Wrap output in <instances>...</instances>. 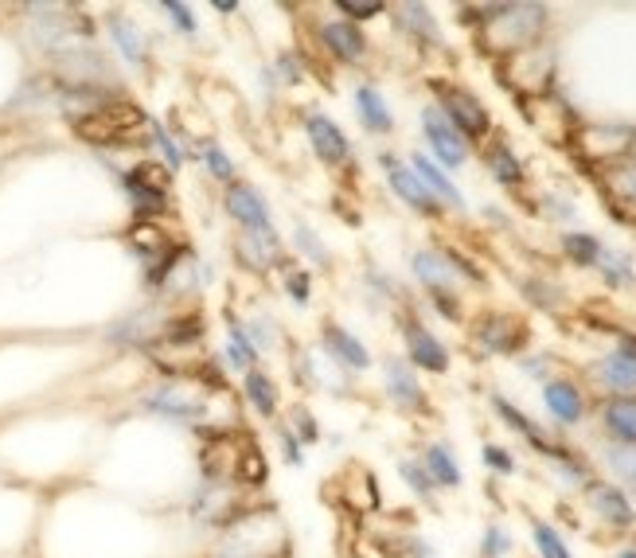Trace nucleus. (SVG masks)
<instances>
[{
    "instance_id": "c756f323",
    "label": "nucleus",
    "mask_w": 636,
    "mask_h": 558,
    "mask_svg": "<svg viewBox=\"0 0 636 558\" xmlns=\"http://www.w3.org/2000/svg\"><path fill=\"white\" fill-rule=\"evenodd\" d=\"M590 383L602 391V398H628L636 395V360H628V355H621L617 348H610V352H602L597 360L590 363Z\"/></svg>"
},
{
    "instance_id": "7c9ffc66",
    "label": "nucleus",
    "mask_w": 636,
    "mask_h": 558,
    "mask_svg": "<svg viewBox=\"0 0 636 558\" xmlns=\"http://www.w3.org/2000/svg\"><path fill=\"white\" fill-rule=\"evenodd\" d=\"M406 161H410V168L418 172V180L426 184V192H430L434 199L441 204V211H453V215H469V199H464V192L457 188V180L449 176L441 164H434L430 156L421 153V149H414V153H406Z\"/></svg>"
},
{
    "instance_id": "c03bdc74",
    "label": "nucleus",
    "mask_w": 636,
    "mask_h": 558,
    "mask_svg": "<svg viewBox=\"0 0 636 558\" xmlns=\"http://www.w3.org/2000/svg\"><path fill=\"white\" fill-rule=\"evenodd\" d=\"M285 426L297 434V441H301L305 449L320 446L325 441V422L317 418V411H312V403H305V398H297V403H285V414H282Z\"/></svg>"
},
{
    "instance_id": "aec40b11",
    "label": "nucleus",
    "mask_w": 636,
    "mask_h": 558,
    "mask_svg": "<svg viewBox=\"0 0 636 558\" xmlns=\"http://www.w3.org/2000/svg\"><path fill=\"white\" fill-rule=\"evenodd\" d=\"M317 348L336 363V368H344L352 379H363L371 368H375V355H371L368 340H363L360 332H352L348 325H340V320H332V317L320 320Z\"/></svg>"
},
{
    "instance_id": "f3484780",
    "label": "nucleus",
    "mask_w": 636,
    "mask_h": 558,
    "mask_svg": "<svg viewBox=\"0 0 636 558\" xmlns=\"http://www.w3.org/2000/svg\"><path fill=\"white\" fill-rule=\"evenodd\" d=\"M582 504L610 535L625 539V535L636 532V500L621 484H613L610 477H590L582 489Z\"/></svg>"
},
{
    "instance_id": "72a5a7b5",
    "label": "nucleus",
    "mask_w": 636,
    "mask_h": 558,
    "mask_svg": "<svg viewBox=\"0 0 636 558\" xmlns=\"http://www.w3.org/2000/svg\"><path fill=\"white\" fill-rule=\"evenodd\" d=\"M191 161L204 168V176L219 188L239 180V161L231 156V149L219 138H196V149H191Z\"/></svg>"
},
{
    "instance_id": "412c9836",
    "label": "nucleus",
    "mask_w": 636,
    "mask_h": 558,
    "mask_svg": "<svg viewBox=\"0 0 636 558\" xmlns=\"http://www.w3.org/2000/svg\"><path fill=\"white\" fill-rule=\"evenodd\" d=\"M391 28H395L403 40H410L418 52H446V28H441L438 12L430 4H418V0H403V4H391Z\"/></svg>"
},
{
    "instance_id": "20e7f679",
    "label": "nucleus",
    "mask_w": 636,
    "mask_h": 558,
    "mask_svg": "<svg viewBox=\"0 0 636 558\" xmlns=\"http://www.w3.org/2000/svg\"><path fill=\"white\" fill-rule=\"evenodd\" d=\"M305 17V32H309V52L305 55H317V63H332V67H344V70H360L371 63V35L368 28L360 24H348L344 17L325 9H301Z\"/></svg>"
},
{
    "instance_id": "4be33fe9",
    "label": "nucleus",
    "mask_w": 636,
    "mask_h": 558,
    "mask_svg": "<svg viewBox=\"0 0 636 558\" xmlns=\"http://www.w3.org/2000/svg\"><path fill=\"white\" fill-rule=\"evenodd\" d=\"M239 403L246 414H254L259 422H270L274 426L285 414V386L277 379V371H270L266 363L250 368L246 375L239 379Z\"/></svg>"
},
{
    "instance_id": "5fc2aeb1",
    "label": "nucleus",
    "mask_w": 636,
    "mask_h": 558,
    "mask_svg": "<svg viewBox=\"0 0 636 558\" xmlns=\"http://www.w3.org/2000/svg\"><path fill=\"white\" fill-rule=\"evenodd\" d=\"M328 12L344 17L348 24H371V20H383L391 12V4H375V0H332Z\"/></svg>"
},
{
    "instance_id": "a878e982",
    "label": "nucleus",
    "mask_w": 636,
    "mask_h": 558,
    "mask_svg": "<svg viewBox=\"0 0 636 558\" xmlns=\"http://www.w3.org/2000/svg\"><path fill=\"white\" fill-rule=\"evenodd\" d=\"M106 40H110L113 55L130 70H149V63H153V40H149V32L138 20H130V12H110Z\"/></svg>"
},
{
    "instance_id": "9b49d317",
    "label": "nucleus",
    "mask_w": 636,
    "mask_h": 558,
    "mask_svg": "<svg viewBox=\"0 0 636 558\" xmlns=\"http://www.w3.org/2000/svg\"><path fill=\"white\" fill-rule=\"evenodd\" d=\"M398 336H403V360L410 363L414 371H426L434 379H446L453 371V352H449V343L434 332L418 313L410 309H398Z\"/></svg>"
},
{
    "instance_id": "49530a36",
    "label": "nucleus",
    "mask_w": 636,
    "mask_h": 558,
    "mask_svg": "<svg viewBox=\"0 0 636 558\" xmlns=\"http://www.w3.org/2000/svg\"><path fill=\"white\" fill-rule=\"evenodd\" d=\"M395 472H398V481L406 484V492H410V496L418 500V504H426V507H438V489H434L430 472L421 469L418 453H406V457H398V461H395Z\"/></svg>"
},
{
    "instance_id": "052dcab7",
    "label": "nucleus",
    "mask_w": 636,
    "mask_h": 558,
    "mask_svg": "<svg viewBox=\"0 0 636 558\" xmlns=\"http://www.w3.org/2000/svg\"><path fill=\"white\" fill-rule=\"evenodd\" d=\"M621 355H628V360H636V332H617V343H613Z\"/></svg>"
},
{
    "instance_id": "ddd939ff",
    "label": "nucleus",
    "mask_w": 636,
    "mask_h": 558,
    "mask_svg": "<svg viewBox=\"0 0 636 558\" xmlns=\"http://www.w3.org/2000/svg\"><path fill=\"white\" fill-rule=\"evenodd\" d=\"M379 386H383V398L395 414H406V418H426L434 411L430 406V391L421 383V375L403 360V355H383L379 360Z\"/></svg>"
},
{
    "instance_id": "cd10ccee",
    "label": "nucleus",
    "mask_w": 636,
    "mask_h": 558,
    "mask_svg": "<svg viewBox=\"0 0 636 558\" xmlns=\"http://www.w3.org/2000/svg\"><path fill=\"white\" fill-rule=\"evenodd\" d=\"M216 355H219V363H223L231 379H242L250 368L266 363L259 348H254V340H250L246 325H242V313H234V309L223 313V343H219Z\"/></svg>"
},
{
    "instance_id": "864d4df0",
    "label": "nucleus",
    "mask_w": 636,
    "mask_h": 558,
    "mask_svg": "<svg viewBox=\"0 0 636 558\" xmlns=\"http://www.w3.org/2000/svg\"><path fill=\"white\" fill-rule=\"evenodd\" d=\"M481 464H484L489 477H500V481L519 477V457L512 453L507 446H500V441H484V446H481Z\"/></svg>"
},
{
    "instance_id": "4c0bfd02",
    "label": "nucleus",
    "mask_w": 636,
    "mask_h": 558,
    "mask_svg": "<svg viewBox=\"0 0 636 558\" xmlns=\"http://www.w3.org/2000/svg\"><path fill=\"white\" fill-rule=\"evenodd\" d=\"M266 67L274 70V78H277V86H282V90H301V86L309 83V75H312L309 55H305L297 43H289V47H277V52L266 59Z\"/></svg>"
},
{
    "instance_id": "680f3d73",
    "label": "nucleus",
    "mask_w": 636,
    "mask_h": 558,
    "mask_svg": "<svg viewBox=\"0 0 636 558\" xmlns=\"http://www.w3.org/2000/svg\"><path fill=\"white\" fill-rule=\"evenodd\" d=\"M610 558H636V532L633 535H625V539L613 547V555Z\"/></svg>"
},
{
    "instance_id": "c9c22d12",
    "label": "nucleus",
    "mask_w": 636,
    "mask_h": 558,
    "mask_svg": "<svg viewBox=\"0 0 636 558\" xmlns=\"http://www.w3.org/2000/svg\"><path fill=\"white\" fill-rule=\"evenodd\" d=\"M242 325H246L250 340H254V348L262 352V360H274V355H282L285 348H289V336H285L282 320L274 317V309H254L242 317Z\"/></svg>"
},
{
    "instance_id": "a18cd8bd",
    "label": "nucleus",
    "mask_w": 636,
    "mask_h": 558,
    "mask_svg": "<svg viewBox=\"0 0 636 558\" xmlns=\"http://www.w3.org/2000/svg\"><path fill=\"white\" fill-rule=\"evenodd\" d=\"M597 274H602V282L610 285V289H636L633 254L621 250V247H610V242H605L602 258H597Z\"/></svg>"
},
{
    "instance_id": "a211bd4d",
    "label": "nucleus",
    "mask_w": 636,
    "mask_h": 558,
    "mask_svg": "<svg viewBox=\"0 0 636 558\" xmlns=\"http://www.w3.org/2000/svg\"><path fill=\"white\" fill-rule=\"evenodd\" d=\"M418 133H421V141H426V149H421V153L430 156L434 164H441L449 176H453V172H461V168H469V161H473V145H469V141H464L446 118H441V110L434 102L421 106Z\"/></svg>"
},
{
    "instance_id": "5701e85b",
    "label": "nucleus",
    "mask_w": 636,
    "mask_h": 558,
    "mask_svg": "<svg viewBox=\"0 0 636 558\" xmlns=\"http://www.w3.org/2000/svg\"><path fill=\"white\" fill-rule=\"evenodd\" d=\"M28 496L32 492L0 489V558H17V550L32 539V527L40 524V504Z\"/></svg>"
},
{
    "instance_id": "79ce46f5",
    "label": "nucleus",
    "mask_w": 636,
    "mask_h": 558,
    "mask_svg": "<svg viewBox=\"0 0 636 558\" xmlns=\"http://www.w3.org/2000/svg\"><path fill=\"white\" fill-rule=\"evenodd\" d=\"M340 496H344L360 515H371V512L383 507V492H379V481H375V472H371V469H352V472H348L344 484H340Z\"/></svg>"
},
{
    "instance_id": "13d9d810",
    "label": "nucleus",
    "mask_w": 636,
    "mask_h": 558,
    "mask_svg": "<svg viewBox=\"0 0 636 558\" xmlns=\"http://www.w3.org/2000/svg\"><path fill=\"white\" fill-rule=\"evenodd\" d=\"M519 371H524L527 379H550V355H542V352H535V355H519Z\"/></svg>"
},
{
    "instance_id": "f257e3e1",
    "label": "nucleus",
    "mask_w": 636,
    "mask_h": 558,
    "mask_svg": "<svg viewBox=\"0 0 636 558\" xmlns=\"http://www.w3.org/2000/svg\"><path fill=\"white\" fill-rule=\"evenodd\" d=\"M550 32V9L539 0H524V4H484V24L476 32L481 52L492 59H507V55L527 52L535 43H547Z\"/></svg>"
},
{
    "instance_id": "6ab92c4d",
    "label": "nucleus",
    "mask_w": 636,
    "mask_h": 558,
    "mask_svg": "<svg viewBox=\"0 0 636 558\" xmlns=\"http://www.w3.org/2000/svg\"><path fill=\"white\" fill-rule=\"evenodd\" d=\"M231 258L246 277H270V274H277L293 254H289L285 234L274 227V231H262V234H234Z\"/></svg>"
},
{
    "instance_id": "09e8293b",
    "label": "nucleus",
    "mask_w": 636,
    "mask_h": 558,
    "mask_svg": "<svg viewBox=\"0 0 636 558\" xmlns=\"http://www.w3.org/2000/svg\"><path fill=\"white\" fill-rule=\"evenodd\" d=\"M360 285H363V293H368L371 305H403V309H410V305H406L403 285H398L383 266H363Z\"/></svg>"
},
{
    "instance_id": "b1692460",
    "label": "nucleus",
    "mask_w": 636,
    "mask_h": 558,
    "mask_svg": "<svg viewBox=\"0 0 636 558\" xmlns=\"http://www.w3.org/2000/svg\"><path fill=\"white\" fill-rule=\"evenodd\" d=\"M410 277L426 297H461L464 282L441 247H414L410 250Z\"/></svg>"
},
{
    "instance_id": "423d86ee",
    "label": "nucleus",
    "mask_w": 636,
    "mask_h": 558,
    "mask_svg": "<svg viewBox=\"0 0 636 558\" xmlns=\"http://www.w3.org/2000/svg\"><path fill=\"white\" fill-rule=\"evenodd\" d=\"M469 343L484 360H519L531 348V325L512 309H481L469 320Z\"/></svg>"
},
{
    "instance_id": "2eb2a0df",
    "label": "nucleus",
    "mask_w": 636,
    "mask_h": 558,
    "mask_svg": "<svg viewBox=\"0 0 636 558\" xmlns=\"http://www.w3.org/2000/svg\"><path fill=\"white\" fill-rule=\"evenodd\" d=\"M219 207L231 219L234 234H262L277 227L270 196L254 180H242V176L234 184H227V188H219Z\"/></svg>"
},
{
    "instance_id": "6e6d98bb",
    "label": "nucleus",
    "mask_w": 636,
    "mask_h": 558,
    "mask_svg": "<svg viewBox=\"0 0 636 558\" xmlns=\"http://www.w3.org/2000/svg\"><path fill=\"white\" fill-rule=\"evenodd\" d=\"M274 446H277V457H282V464H289V469H305V464H309V449L297 441V434H293V429L285 426L282 418L274 422Z\"/></svg>"
},
{
    "instance_id": "39448f33",
    "label": "nucleus",
    "mask_w": 636,
    "mask_h": 558,
    "mask_svg": "<svg viewBox=\"0 0 636 558\" xmlns=\"http://www.w3.org/2000/svg\"><path fill=\"white\" fill-rule=\"evenodd\" d=\"M434 106L441 110V118L461 133L469 145H484L489 138H496V118H492L489 102L476 95L473 86L453 83V78H434Z\"/></svg>"
},
{
    "instance_id": "603ef678",
    "label": "nucleus",
    "mask_w": 636,
    "mask_h": 558,
    "mask_svg": "<svg viewBox=\"0 0 636 558\" xmlns=\"http://www.w3.org/2000/svg\"><path fill=\"white\" fill-rule=\"evenodd\" d=\"M383 550H387V558H438V547H434L421 532H414V527L395 532L387 543H383Z\"/></svg>"
},
{
    "instance_id": "6e6552de",
    "label": "nucleus",
    "mask_w": 636,
    "mask_h": 558,
    "mask_svg": "<svg viewBox=\"0 0 636 558\" xmlns=\"http://www.w3.org/2000/svg\"><path fill=\"white\" fill-rule=\"evenodd\" d=\"M285 360H289V379L297 383V391L305 395H332V398H344L355 391V379L348 375L344 368H336L317 343H297L289 340L285 348Z\"/></svg>"
},
{
    "instance_id": "4d7b16f0",
    "label": "nucleus",
    "mask_w": 636,
    "mask_h": 558,
    "mask_svg": "<svg viewBox=\"0 0 636 558\" xmlns=\"http://www.w3.org/2000/svg\"><path fill=\"white\" fill-rule=\"evenodd\" d=\"M524 297L542 313H559V305H562L559 285L550 282V277H531V282H524Z\"/></svg>"
},
{
    "instance_id": "e433bc0d",
    "label": "nucleus",
    "mask_w": 636,
    "mask_h": 558,
    "mask_svg": "<svg viewBox=\"0 0 636 558\" xmlns=\"http://www.w3.org/2000/svg\"><path fill=\"white\" fill-rule=\"evenodd\" d=\"M277 289L285 293L297 313H309L312 309V297H317V274L309 266H301L297 258H289L282 270H277Z\"/></svg>"
},
{
    "instance_id": "3c124183",
    "label": "nucleus",
    "mask_w": 636,
    "mask_h": 558,
    "mask_svg": "<svg viewBox=\"0 0 636 558\" xmlns=\"http://www.w3.org/2000/svg\"><path fill=\"white\" fill-rule=\"evenodd\" d=\"M516 555V535L504 519H489L481 527V543H476V558H512Z\"/></svg>"
},
{
    "instance_id": "f8f14e48",
    "label": "nucleus",
    "mask_w": 636,
    "mask_h": 558,
    "mask_svg": "<svg viewBox=\"0 0 636 558\" xmlns=\"http://www.w3.org/2000/svg\"><path fill=\"white\" fill-rule=\"evenodd\" d=\"M489 411L496 414L500 426L512 429V434H516V438L524 441V446L531 449V453L539 457L542 464L555 461V457H562V453H567V449H570L562 434H555V429H547V426H542V422H535L531 414L524 411V406L512 403V398L500 395V391H492V395H489Z\"/></svg>"
},
{
    "instance_id": "7ed1b4c3",
    "label": "nucleus",
    "mask_w": 636,
    "mask_h": 558,
    "mask_svg": "<svg viewBox=\"0 0 636 558\" xmlns=\"http://www.w3.org/2000/svg\"><path fill=\"white\" fill-rule=\"evenodd\" d=\"M83 145L98 149V153H125V149H149V113L133 102L130 95L113 98V102L90 110L87 118L70 121Z\"/></svg>"
},
{
    "instance_id": "de8ad7c7",
    "label": "nucleus",
    "mask_w": 636,
    "mask_h": 558,
    "mask_svg": "<svg viewBox=\"0 0 636 558\" xmlns=\"http://www.w3.org/2000/svg\"><path fill=\"white\" fill-rule=\"evenodd\" d=\"M527 532H531L535 558H574V550H570L567 535L559 532V524H550L542 515H531V519H527Z\"/></svg>"
},
{
    "instance_id": "f704fd0d",
    "label": "nucleus",
    "mask_w": 636,
    "mask_h": 558,
    "mask_svg": "<svg viewBox=\"0 0 636 558\" xmlns=\"http://www.w3.org/2000/svg\"><path fill=\"white\" fill-rule=\"evenodd\" d=\"M149 149H156V161L161 164H168L173 172H180L184 164L191 161V149H196V141H188V138H180L168 121H161V118H149Z\"/></svg>"
},
{
    "instance_id": "4468645a",
    "label": "nucleus",
    "mask_w": 636,
    "mask_h": 558,
    "mask_svg": "<svg viewBox=\"0 0 636 558\" xmlns=\"http://www.w3.org/2000/svg\"><path fill=\"white\" fill-rule=\"evenodd\" d=\"M539 403L547 422L555 426V434H567V429H578L590 422L593 414V398L574 375H550L539 383Z\"/></svg>"
},
{
    "instance_id": "ea45409f",
    "label": "nucleus",
    "mask_w": 636,
    "mask_h": 558,
    "mask_svg": "<svg viewBox=\"0 0 636 558\" xmlns=\"http://www.w3.org/2000/svg\"><path fill=\"white\" fill-rule=\"evenodd\" d=\"M605 250V239L593 231H562L559 234V254L567 258L574 270H597V258Z\"/></svg>"
},
{
    "instance_id": "0eeeda50",
    "label": "nucleus",
    "mask_w": 636,
    "mask_h": 558,
    "mask_svg": "<svg viewBox=\"0 0 636 558\" xmlns=\"http://www.w3.org/2000/svg\"><path fill=\"white\" fill-rule=\"evenodd\" d=\"M593 172H605L613 164H625L636 149V125L633 121H582L574 129L570 145Z\"/></svg>"
},
{
    "instance_id": "a19ab883",
    "label": "nucleus",
    "mask_w": 636,
    "mask_h": 558,
    "mask_svg": "<svg viewBox=\"0 0 636 558\" xmlns=\"http://www.w3.org/2000/svg\"><path fill=\"white\" fill-rule=\"evenodd\" d=\"M153 12L164 20V24H168V32H173L176 40L196 43L199 35H204V20H199V9H196V4H188V0H161Z\"/></svg>"
},
{
    "instance_id": "bf43d9fd",
    "label": "nucleus",
    "mask_w": 636,
    "mask_h": 558,
    "mask_svg": "<svg viewBox=\"0 0 636 558\" xmlns=\"http://www.w3.org/2000/svg\"><path fill=\"white\" fill-rule=\"evenodd\" d=\"M207 9L216 12V17H223V20H231V17H242V4H234V0H211Z\"/></svg>"
},
{
    "instance_id": "c85d7f7f",
    "label": "nucleus",
    "mask_w": 636,
    "mask_h": 558,
    "mask_svg": "<svg viewBox=\"0 0 636 558\" xmlns=\"http://www.w3.org/2000/svg\"><path fill=\"white\" fill-rule=\"evenodd\" d=\"M285 242H289V254L297 258L301 266H309L312 274H332L336 270V254H332V247H328V239L309 223V219H301V215H293Z\"/></svg>"
},
{
    "instance_id": "8fccbe9b",
    "label": "nucleus",
    "mask_w": 636,
    "mask_h": 558,
    "mask_svg": "<svg viewBox=\"0 0 636 558\" xmlns=\"http://www.w3.org/2000/svg\"><path fill=\"white\" fill-rule=\"evenodd\" d=\"M535 211H539L542 219H550V223H574V219H578V199H574V192L559 188V184H550V188H542L539 199H535Z\"/></svg>"
},
{
    "instance_id": "f03ea898",
    "label": "nucleus",
    "mask_w": 636,
    "mask_h": 558,
    "mask_svg": "<svg viewBox=\"0 0 636 558\" xmlns=\"http://www.w3.org/2000/svg\"><path fill=\"white\" fill-rule=\"evenodd\" d=\"M207 558H289V532L274 507L250 504L216 535Z\"/></svg>"
},
{
    "instance_id": "473e14b6",
    "label": "nucleus",
    "mask_w": 636,
    "mask_h": 558,
    "mask_svg": "<svg viewBox=\"0 0 636 558\" xmlns=\"http://www.w3.org/2000/svg\"><path fill=\"white\" fill-rule=\"evenodd\" d=\"M597 429L610 446H636V395L602 398L597 403Z\"/></svg>"
},
{
    "instance_id": "bb28decb",
    "label": "nucleus",
    "mask_w": 636,
    "mask_h": 558,
    "mask_svg": "<svg viewBox=\"0 0 636 558\" xmlns=\"http://www.w3.org/2000/svg\"><path fill=\"white\" fill-rule=\"evenodd\" d=\"M352 113L368 138H391L398 129V118L391 110L387 95H383V86L371 83V78H360L352 86Z\"/></svg>"
},
{
    "instance_id": "9d476101",
    "label": "nucleus",
    "mask_w": 636,
    "mask_h": 558,
    "mask_svg": "<svg viewBox=\"0 0 636 558\" xmlns=\"http://www.w3.org/2000/svg\"><path fill=\"white\" fill-rule=\"evenodd\" d=\"M496 78L512 90V95L524 98V102L527 98H542L555 90L559 55H555V47H547V43H535L527 52H516V55H507V59H500Z\"/></svg>"
},
{
    "instance_id": "58836bf2",
    "label": "nucleus",
    "mask_w": 636,
    "mask_h": 558,
    "mask_svg": "<svg viewBox=\"0 0 636 558\" xmlns=\"http://www.w3.org/2000/svg\"><path fill=\"white\" fill-rule=\"evenodd\" d=\"M270 481V461L266 453H262V446L254 438H242V449H239V464H234V484H239L242 492H259L266 489Z\"/></svg>"
},
{
    "instance_id": "37998d69",
    "label": "nucleus",
    "mask_w": 636,
    "mask_h": 558,
    "mask_svg": "<svg viewBox=\"0 0 636 558\" xmlns=\"http://www.w3.org/2000/svg\"><path fill=\"white\" fill-rule=\"evenodd\" d=\"M597 461L610 472L613 484H621L628 496H636V446H610V441H602L597 446Z\"/></svg>"
},
{
    "instance_id": "1a4fd4ad",
    "label": "nucleus",
    "mask_w": 636,
    "mask_h": 558,
    "mask_svg": "<svg viewBox=\"0 0 636 558\" xmlns=\"http://www.w3.org/2000/svg\"><path fill=\"white\" fill-rule=\"evenodd\" d=\"M297 125H301L312 161L332 172H355V145L348 138V129L332 113L320 110V106H301L297 110Z\"/></svg>"
},
{
    "instance_id": "dca6fc26",
    "label": "nucleus",
    "mask_w": 636,
    "mask_h": 558,
    "mask_svg": "<svg viewBox=\"0 0 636 558\" xmlns=\"http://www.w3.org/2000/svg\"><path fill=\"white\" fill-rule=\"evenodd\" d=\"M375 164L383 168L387 192L406 207V211H414L418 219H430V223H438L441 215H446L438 199L426 192V184L418 180V172L410 168V161H406V156H398L395 149H383V153L375 156Z\"/></svg>"
},
{
    "instance_id": "2f4dec72",
    "label": "nucleus",
    "mask_w": 636,
    "mask_h": 558,
    "mask_svg": "<svg viewBox=\"0 0 636 558\" xmlns=\"http://www.w3.org/2000/svg\"><path fill=\"white\" fill-rule=\"evenodd\" d=\"M418 461H421V469L430 472V481H434V489H438V492L464 489V469H461V457H457L453 441H446V438L421 441Z\"/></svg>"
},
{
    "instance_id": "393cba45",
    "label": "nucleus",
    "mask_w": 636,
    "mask_h": 558,
    "mask_svg": "<svg viewBox=\"0 0 636 558\" xmlns=\"http://www.w3.org/2000/svg\"><path fill=\"white\" fill-rule=\"evenodd\" d=\"M481 164H484V172H489V180L500 184L504 192H512V196H524L527 184H531L524 156L516 153V145H512V141L500 138V133L481 145Z\"/></svg>"
}]
</instances>
